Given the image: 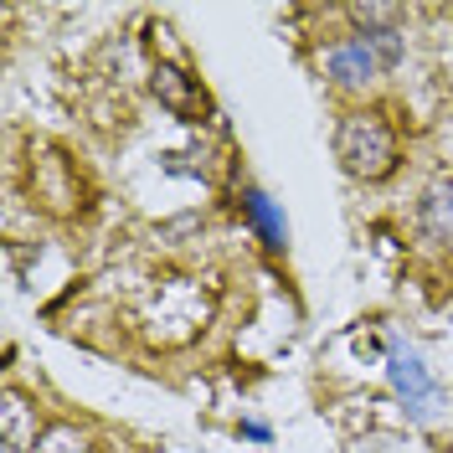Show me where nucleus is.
Masks as SVG:
<instances>
[{
  "mask_svg": "<svg viewBox=\"0 0 453 453\" xmlns=\"http://www.w3.org/2000/svg\"><path fill=\"white\" fill-rule=\"evenodd\" d=\"M36 453H93V449H88V438L73 423H52L47 433H42Z\"/></svg>",
  "mask_w": 453,
  "mask_h": 453,
  "instance_id": "obj_8",
  "label": "nucleus"
},
{
  "mask_svg": "<svg viewBox=\"0 0 453 453\" xmlns=\"http://www.w3.org/2000/svg\"><path fill=\"white\" fill-rule=\"evenodd\" d=\"M418 232L427 242H453V175H438L418 201Z\"/></svg>",
  "mask_w": 453,
  "mask_h": 453,
  "instance_id": "obj_4",
  "label": "nucleus"
},
{
  "mask_svg": "<svg viewBox=\"0 0 453 453\" xmlns=\"http://www.w3.org/2000/svg\"><path fill=\"white\" fill-rule=\"evenodd\" d=\"M242 433H248V438H257V443H268V423H242Z\"/></svg>",
  "mask_w": 453,
  "mask_h": 453,
  "instance_id": "obj_9",
  "label": "nucleus"
},
{
  "mask_svg": "<svg viewBox=\"0 0 453 453\" xmlns=\"http://www.w3.org/2000/svg\"><path fill=\"white\" fill-rule=\"evenodd\" d=\"M242 217H248V226L257 232V242H263L268 253H283V248H288V222H283L279 201L268 196V191L248 186V191H242Z\"/></svg>",
  "mask_w": 453,
  "mask_h": 453,
  "instance_id": "obj_5",
  "label": "nucleus"
},
{
  "mask_svg": "<svg viewBox=\"0 0 453 453\" xmlns=\"http://www.w3.org/2000/svg\"><path fill=\"white\" fill-rule=\"evenodd\" d=\"M47 427L36 423V407H27L21 396L11 392L0 407V453H36Z\"/></svg>",
  "mask_w": 453,
  "mask_h": 453,
  "instance_id": "obj_6",
  "label": "nucleus"
},
{
  "mask_svg": "<svg viewBox=\"0 0 453 453\" xmlns=\"http://www.w3.org/2000/svg\"><path fill=\"white\" fill-rule=\"evenodd\" d=\"M335 155L340 165L350 170L356 180H387L396 170V155H402V140H396L392 119L376 109L345 113L335 129Z\"/></svg>",
  "mask_w": 453,
  "mask_h": 453,
  "instance_id": "obj_1",
  "label": "nucleus"
},
{
  "mask_svg": "<svg viewBox=\"0 0 453 453\" xmlns=\"http://www.w3.org/2000/svg\"><path fill=\"white\" fill-rule=\"evenodd\" d=\"M155 93H160V104H165L175 119H186V124H196L201 113H206V93H201L186 73H175V67H160V73H155Z\"/></svg>",
  "mask_w": 453,
  "mask_h": 453,
  "instance_id": "obj_7",
  "label": "nucleus"
},
{
  "mask_svg": "<svg viewBox=\"0 0 453 453\" xmlns=\"http://www.w3.org/2000/svg\"><path fill=\"white\" fill-rule=\"evenodd\" d=\"M325 73H330L335 88H361V83H371L376 73H387V62L371 47L366 31H350V36H340L335 47L325 52Z\"/></svg>",
  "mask_w": 453,
  "mask_h": 453,
  "instance_id": "obj_2",
  "label": "nucleus"
},
{
  "mask_svg": "<svg viewBox=\"0 0 453 453\" xmlns=\"http://www.w3.org/2000/svg\"><path fill=\"white\" fill-rule=\"evenodd\" d=\"M387 376H392V392L418 412L427 396H433V376H427L423 356L418 350H407V345H392V356H387Z\"/></svg>",
  "mask_w": 453,
  "mask_h": 453,
  "instance_id": "obj_3",
  "label": "nucleus"
}]
</instances>
